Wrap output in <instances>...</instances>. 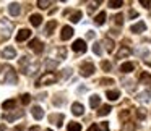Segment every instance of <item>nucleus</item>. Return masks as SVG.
<instances>
[{
    "instance_id": "1",
    "label": "nucleus",
    "mask_w": 151,
    "mask_h": 131,
    "mask_svg": "<svg viewBox=\"0 0 151 131\" xmlns=\"http://www.w3.org/2000/svg\"><path fill=\"white\" fill-rule=\"evenodd\" d=\"M20 68H21V73L26 76H31L39 70V62L36 58H31L28 55H23L20 58Z\"/></svg>"
},
{
    "instance_id": "2",
    "label": "nucleus",
    "mask_w": 151,
    "mask_h": 131,
    "mask_svg": "<svg viewBox=\"0 0 151 131\" xmlns=\"http://www.w3.org/2000/svg\"><path fill=\"white\" fill-rule=\"evenodd\" d=\"M2 70H5V71H4V81L7 83V84H12V86L17 84V83H18V76H17V73H15V70L12 68V66H8V65L2 66Z\"/></svg>"
},
{
    "instance_id": "3",
    "label": "nucleus",
    "mask_w": 151,
    "mask_h": 131,
    "mask_svg": "<svg viewBox=\"0 0 151 131\" xmlns=\"http://www.w3.org/2000/svg\"><path fill=\"white\" fill-rule=\"evenodd\" d=\"M57 81V75L55 73H46V75H42L39 79L36 81V86H47V84H52V83Z\"/></svg>"
},
{
    "instance_id": "4",
    "label": "nucleus",
    "mask_w": 151,
    "mask_h": 131,
    "mask_svg": "<svg viewBox=\"0 0 151 131\" xmlns=\"http://www.w3.org/2000/svg\"><path fill=\"white\" fill-rule=\"evenodd\" d=\"M12 31H13V24L8 20L2 18L0 20V34H2V37H8L12 34Z\"/></svg>"
},
{
    "instance_id": "5",
    "label": "nucleus",
    "mask_w": 151,
    "mask_h": 131,
    "mask_svg": "<svg viewBox=\"0 0 151 131\" xmlns=\"http://www.w3.org/2000/svg\"><path fill=\"white\" fill-rule=\"evenodd\" d=\"M94 65H93L91 62H85L80 65V75L85 76V78H88V76H91L93 73H94Z\"/></svg>"
},
{
    "instance_id": "6",
    "label": "nucleus",
    "mask_w": 151,
    "mask_h": 131,
    "mask_svg": "<svg viewBox=\"0 0 151 131\" xmlns=\"http://www.w3.org/2000/svg\"><path fill=\"white\" fill-rule=\"evenodd\" d=\"M28 47H29V49L33 50L34 53H41V52L44 50V44H42V41H39V39H33V41H29Z\"/></svg>"
},
{
    "instance_id": "7",
    "label": "nucleus",
    "mask_w": 151,
    "mask_h": 131,
    "mask_svg": "<svg viewBox=\"0 0 151 131\" xmlns=\"http://www.w3.org/2000/svg\"><path fill=\"white\" fill-rule=\"evenodd\" d=\"M0 57H2V58H7V60L15 58V57H17V50L12 46H8V47H5L4 50H0Z\"/></svg>"
},
{
    "instance_id": "8",
    "label": "nucleus",
    "mask_w": 151,
    "mask_h": 131,
    "mask_svg": "<svg viewBox=\"0 0 151 131\" xmlns=\"http://www.w3.org/2000/svg\"><path fill=\"white\" fill-rule=\"evenodd\" d=\"M72 49H73V52H75V53H85V52H86V44H85V41H83V39H76L75 42H73Z\"/></svg>"
},
{
    "instance_id": "9",
    "label": "nucleus",
    "mask_w": 151,
    "mask_h": 131,
    "mask_svg": "<svg viewBox=\"0 0 151 131\" xmlns=\"http://www.w3.org/2000/svg\"><path fill=\"white\" fill-rule=\"evenodd\" d=\"M21 117H24V110H15V112H10V113L4 115V118L7 121H15V120H18V118H21Z\"/></svg>"
},
{
    "instance_id": "10",
    "label": "nucleus",
    "mask_w": 151,
    "mask_h": 131,
    "mask_svg": "<svg viewBox=\"0 0 151 131\" xmlns=\"http://www.w3.org/2000/svg\"><path fill=\"white\" fill-rule=\"evenodd\" d=\"M63 118H65V117H63V113H50L49 121H50V123H54L55 126L60 128L63 125Z\"/></svg>"
},
{
    "instance_id": "11",
    "label": "nucleus",
    "mask_w": 151,
    "mask_h": 131,
    "mask_svg": "<svg viewBox=\"0 0 151 131\" xmlns=\"http://www.w3.org/2000/svg\"><path fill=\"white\" fill-rule=\"evenodd\" d=\"M72 113L75 115V117H81V115L85 113V107H83L80 102H75V104H72Z\"/></svg>"
},
{
    "instance_id": "12",
    "label": "nucleus",
    "mask_w": 151,
    "mask_h": 131,
    "mask_svg": "<svg viewBox=\"0 0 151 131\" xmlns=\"http://www.w3.org/2000/svg\"><path fill=\"white\" fill-rule=\"evenodd\" d=\"M72 36H73V28H72V26H63L62 33H60V37H62V41L72 39Z\"/></svg>"
},
{
    "instance_id": "13",
    "label": "nucleus",
    "mask_w": 151,
    "mask_h": 131,
    "mask_svg": "<svg viewBox=\"0 0 151 131\" xmlns=\"http://www.w3.org/2000/svg\"><path fill=\"white\" fill-rule=\"evenodd\" d=\"M130 31H132V33H135V34H140V33H143V31H146V24H145L143 21H138V23L132 24Z\"/></svg>"
},
{
    "instance_id": "14",
    "label": "nucleus",
    "mask_w": 151,
    "mask_h": 131,
    "mask_svg": "<svg viewBox=\"0 0 151 131\" xmlns=\"http://www.w3.org/2000/svg\"><path fill=\"white\" fill-rule=\"evenodd\" d=\"M29 36H31L29 29H20V33L17 34V42H23V41L29 39Z\"/></svg>"
},
{
    "instance_id": "15",
    "label": "nucleus",
    "mask_w": 151,
    "mask_h": 131,
    "mask_svg": "<svg viewBox=\"0 0 151 131\" xmlns=\"http://www.w3.org/2000/svg\"><path fill=\"white\" fill-rule=\"evenodd\" d=\"M20 11H21L20 4H10V5H8V13H10L12 16H18Z\"/></svg>"
},
{
    "instance_id": "16",
    "label": "nucleus",
    "mask_w": 151,
    "mask_h": 131,
    "mask_svg": "<svg viewBox=\"0 0 151 131\" xmlns=\"http://www.w3.org/2000/svg\"><path fill=\"white\" fill-rule=\"evenodd\" d=\"M31 113H33V117L36 118V120H41V118L44 117V110L39 107V105H34V107L31 108Z\"/></svg>"
},
{
    "instance_id": "17",
    "label": "nucleus",
    "mask_w": 151,
    "mask_h": 131,
    "mask_svg": "<svg viewBox=\"0 0 151 131\" xmlns=\"http://www.w3.org/2000/svg\"><path fill=\"white\" fill-rule=\"evenodd\" d=\"M140 83L141 84H145V86H148V88L151 89V75L150 73H141V76H140Z\"/></svg>"
},
{
    "instance_id": "18",
    "label": "nucleus",
    "mask_w": 151,
    "mask_h": 131,
    "mask_svg": "<svg viewBox=\"0 0 151 131\" xmlns=\"http://www.w3.org/2000/svg\"><path fill=\"white\" fill-rule=\"evenodd\" d=\"M130 53H132V50L128 49L127 46H122V47H120V50L117 52V58H125V57H128Z\"/></svg>"
},
{
    "instance_id": "19",
    "label": "nucleus",
    "mask_w": 151,
    "mask_h": 131,
    "mask_svg": "<svg viewBox=\"0 0 151 131\" xmlns=\"http://www.w3.org/2000/svg\"><path fill=\"white\" fill-rule=\"evenodd\" d=\"M133 68H135V65L132 62H125V63L120 65V71L122 73H130V71H133Z\"/></svg>"
},
{
    "instance_id": "20",
    "label": "nucleus",
    "mask_w": 151,
    "mask_h": 131,
    "mask_svg": "<svg viewBox=\"0 0 151 131\" xmlns=\"http://www.w3.org/2000/svg\"><path fill=\"white\" fill-rule=\"evenodd\" d=\"M29 21H31V24H33L34 28H37V26H41V23H42V16H41V15H31Z\"/></svg>"
},
{
    "instance_id": "21",
    "label": "nucleus",
    "mask_w": 151,
    "mask_h": 131,
    "mask_svg": "<svg viewBox=\"0 0 151 131\" xmlns=\"http://www.w3.org/2000/svg\"><path fill=\"white\" fill-rule=\"evenodd\" d=\"M55 26H57L55 21H49V23L46 24V28H44V34H46V36H50V34H52V31L55 29Z\"/></svg>"
},
{
    "instance_id": "22",
    "label": "nucleus",
    "mask_w": 151,
    "mask_h": 131,
    "mask_svg": "<svg viewBox=\"0 0 151 131\" xmlns=\"http://www.w3.org/2000/svg\"><path fill=\"white\" fill-rule=\"evenodd\" d=\"M99 104H101V97L99 95H91L89 97V107L91 108H96V107H99Z\"/></svg>"
},
{
    "instance_id": "23",
    "label": "nucleus",
    "mask_w": 151,
    "mask_h": 131,
    "mask_svg": "<svg viewBox=\"0 0 151 131\" xmlns=\"http://www.w3.org/2000/svg\"><path fill=\"white\" fill-rule=\"evenodd\" d=\"M106 18H107V15H106V11H101V13H99L98 16L94 18V23L98 24V26H102V24L106 23Z\"/></svg>"
},
{
    "instance_id": "24",
    "label": "nucleus",
    "mask_w": 151,
    "mask_h": 131,
    "mask_svg": "<svg viewBox=\"0 0 151 131\" xmlns=\"http://www.w3.org/2000/svg\"><path fill=\"white\" fill-rule=\"evenodd\" d=\"M106 97H107L109 100H117V99L120 97V92L119 91H107L106 92Z\"/></svg>"
},
{
    "instance_id": "25",
    "label": "nucleus",
    "mask_w": 151,
    "mask_h": 131,
    "mask_svg": "<svg viewBox=\"0 0 151 131\" xmlns=\"http://www.w3.org/2000/svg\"><path fill=\"white\" fill-rule=\"evenodd\" d=\"M111 110H112L111 105H102L101 110L98 112V115H99V117H104V115H109V113H111Z\"/></svg>"
},
{
    "instance_id": "26",
    "label": "nucleus",
    "mask_w": 151,
    "mask_h": 131,
    "mask_svg": "<svg viewBox=\"0 0 151 131\" xmlns=\"http://www.w3.org/2000/svg\"><path fill=\"white\" fill-rule=\"evenodd\" d=\"M150 91H145V92H140V94H138L137 95V99H138V100H141V102H148V100H150Z\"/></svg>"
},
{
    "instance_id": "27",
    "label": "nucleus",
    "mask_w": 151,
    "mask_h": 131,
    "mask_svg": "<svg viewBox=\"0 0 151 131\" xmlns=\"http://www.w3.org/2000/svg\"><path fill=\"white\" fill-rule=\"evenodd\" d=\"M67 130H68V131H81V125L76 123V121H72V123H68Z\"/></svg>"
},
{
    "instance_id": "28",
    "label": "nucleus",
    "mask_w": 151,
    "mask_h": 131,
    "mask_svg": "<svg viewBox=\"0 0 151 131\" xmlns=\"http://www.w3.org/2000/svg\"><path fill=\"white\" fill-rule=\"evenodd\" d=\"M81 16H83V13L80 10H76L75 13L72 15V16H70V21H72V23H78L80 20H81Z\"/></svg>"
},
{
    "instance_id": "29",
    "label": "nucleus",
    "mask_w": 151,
    "mask_h": 131,
    "mask_svg": "<svg viewBox=\"0 0 151 131\" xmlns=\"http://www.w3.org/2000/svg\"><path fill=\"white\" fill-rule=\"evenodd\" d=\"M50 5H52V2H49V0H37V7H39V8H42V10L49 8Z\"/></svg>"
},
{
    "instance_id": "30",
    "label": "nucleus",
    "mask_w": 151,
    "mask_h": 131,
    "mask_svg": "<svg viewBox=\"0 0 151 131\" xmlns=\"http://www.w3.org/2000/svg\"><path fill=\"white\" fill-rule=\"evenodd\" d=\"M104 46H106V50H107V52H112V50H114V41L106 37V39H104Z\"/></svg>"
},
{
    "instance_id": "31",
    "label": "nucleus",
    "mask_w": 151,
    "mask_h": 131,
    "mask_svg": "<svg viewBox=\"0 0 151 131\" xmlns=\"http://www.w3.org/2000/svg\"><path fill=\"white\" fill-rule=\"evenodd\" d=\"M57 65H59V60H47V62H46V68L47 70L57 68Z\"/></svg>"
},
{
    "instance_id": "32",
    "label": "nucleus",
    "mask_w": 151,
    "mask_h": 131,
    "mask_svg": "<svg viewBox=\"0 0 151 131\" xmlns=\"http://www.w3.org/2000/svg\"><path fill=\"white\" fill-rule=\"evenodd\" d=\"M102 44L101 42H94V46H93V52L96 53V55H102V49H101Z\"/></svg>"
},
{
    "instance_id": "33",
    "label": "nucleus",
    "mask_w": 151,
    "mask_h": 131,
    "mask_svg": "<svg viewBox=\"0 0 151 131\" xmlns=\"http://www.w3.org/2000/svg\"><path fill=\"white\" fill-rule=\"evenodd\" d=\"M122 5H124L122 0H111V2H109V7L111 8H120Z\"/></svg>"
},
{
    "instance_id": "34",
    "label": "nucleus",
    "mask_w": 151,
    "mask_h": 131,
    "mask_svg": "<svg viewBox=\"0 0 151 131\" xmlns=\"http://www.w3.org/2000/svg\"><path fill=\"white\" fill-rule=\"evenodd\" d=\"M122 131H135V125L130 123V121H127V123H124V126H122Z\"/></svg>"
},
{
    "instance_id": "35",
    "label": "nucleus",
    "mask_w": 151,
    "mask_h": 131,
    "mask_svg": "<svg viewBox=\"0 0 151 131\" xmlns=\"http://www.w3.org/2000/svg\"><path fill=\"white\" fill-rule=\"evenodd\" d=\"M101 68L104 70V71H111V68H112L111 62H107V60H102V62H101Z\"/></svg>"
},
{
    "instance_id": "36",
    "label": "nucleus",
    "mask_w": 151,
    "mask_h": 131,
    "mask_svg": "<svg viewBox=\"0 0 151 131\" xmlns=\"http://www.w3.org/2000/svg\"><path fill=\"white\" fill-rule=\"evenodd\" d=\"M15 104H17V102H15L13 99H10V100H5V102H4V108H13Z\"/></svg>"
},
{
    "instance_id": "37",
    "label": "nucleus",
    "mask_w": 151,
    "mask_h": 131,
    "mask_svg": "<svg viewBox=\"0 0 151 131\" xmlns=\"http://www.w3.org/2000/svg\"><path fill=\"white\" fill-rule=\"evenodd\" d=\"M114 23L117 24V26H122V23H124V16H122V15H115V16H114Z\"/></svg>"
},
{
    "instance_id": "38",
    "label": "nucleus",
    "mask_w": 151,
    "mask_h": 131,
    "mask_svg": "<svg viewBox=\"0 0 151 131\" xmlns=\"http://www.w3.org/2000/svg\"><path fill=\"white\" fill-rule=\"evenodd\" d=\"M21 102H23L24 105L29 104V102H31V95L29 94H23V95H21Z\"/></svg>"
},
{
    "instance_id": "39",
    "label": "nucleus",
    "mask_w": 151,
    "mask_h": 131,
    "mask_svg": "<svg viewBox=\"0 0 151 131\" xmlns=\"http://www.w3.org/2000/svg\"><path fill=\"white\" fill-rule=\"evenodd\" d=\"M99 83H101V84H104V86H106V84H114V79H111V78H102Z\"/></svg>"
},
{
    "instance_id": "40",
    "label": "nucleus",
    "mask_w": 151,
    "mask_h": 131,
    "mask_svg": "<svg viewBox=\"0 0 151 131\" xmlns=\"http://www.w3.org/2000/svg\"><path fill=\"white\" fill-rule=\"evenodd\" d=\"M137 115H138V118H140V120H143V118L146 117V113H145V110H143V108H138Z\"/></svg>"
},
{
    "instance_id": "41",
    "label": "nucleus",
    "mask_w": 151,
    "mask_h": 131,
    "mask_svg": "<svg viewBox=\"0 0 151 131\" xmlns=\"http://www.w3.org/2000/svg\"><path fill=\"white\" fill-rule=\"evenodd\" d=\"M101 2H93V4H89V7H88V11L89 13H93V10L96 8V5H99Z\"/></svg>"
},
{
    "instance_id": "42",
    "label": "nucleus",
    "mask_w": 151,
    "mask_h": 131,
    "mask_svg": "<svg viewBox=\"0 0 151 131\" xmlns=\"http://www.w3.org/2000/svg\"><path fill=\"white\" fill-rule=\"evenodd\" d=\"M99 130H104V131H109V125L106 123V121H102V123L99 125Z\"/></svg>"
},
{
    "instance_id": "43",
    "label": "nucleus",
    "mask_w": 151,
    "mask_h": 131,
    "mask_svg": "<svg viewBox=\"0 0 151 131\" xmlns=\"http://www.w3.org/2000/svg\"><path fill=\"white\" fill-rule=\"evenodd\" d=\"M140 4H141V5H143V7H145V8H150V5H151V2H150V0H140Z\"/></svg>"
},
{
    "instance_id": "44",
    "label": "nucleus",
    "mask_w": 151,
    "mask_h": 131,
    "mask_svg": "<svg viewBox=\"0 0 151 131\" xmlns=\"http://www.w3.org/2000/svg\"><path fill=\"white\" fill-rule=\"evenodd\" d=\"M94 36H96L94 31H88V33H86V39H94Z\"/></svg>"
},
{
    "instance_id": "45",
    "label": "nucleus",
    "mask_w": 151,
    "mask_h": 131,
    "mask_svg": "<svg viewBox=\"0 0 151 131\" xmlns=\"http://www.w3.org/2000/svg\"><path fill=\"white\" fill-rule=\"evenodd\" d=\"M88 131H99V125H96V123H93L91 126L88 128Z\"/></svg>"
},
{
    "instance_id": "46",
    "label": "nucleus",
    "mask_w": 151,
    "mask_h": 131,
    "mask_svg": "<svg viewBox=\"0 0 151 131\" xmlns=\"http://www.w3.org/2000/svg\"><path fill=\"white\" fill-rule=\"evenodd\" d=\"M23 130H24V126H23V125H18V126H15L12 131H23Z\"/></svg>"
},
{
    "instance_id": "47",
    "label": "nucleus",
    "mask_w": 151,
    "mask_h": 131,
    "mask_svg": "<svg viewBox=\"0 0 151 131\" xmlns=\"http://www.w3.org/2000/svg\"><path fill=\"white\" fill-rule=\"evenodd\" d=\"M128 16H130V18H137V16H138V13H137L135 10H130V13H128Z\"/></svg>"
},
{
    "instance_id": "48",
    "label": "nucleus",
    "mask_w": 151,
    "mask_h": 131,
    "mask_svg": "<svg viewBox=\"0 0 151 131\" xmlns=\"http://www.w3.org/2000/svg\"><path fill=\"white\" fill-rule=\"evenodd\" d=\"M37 130H39L37 126H31V128H29V131H37Z\"/></svg>"
},
{
    "instance_id": "49",
    "label": "nucleus",
    "mask_w": 151,
    "mask_h": 131,
    "mask_svg": "<svg viewBox=\"0 0 151 131\" xmlns=\"http://www.w3.org/2000/svg\"><path fill=\"white\" fill-rule=\"evenodd\" d=\"M0 131H5V126H4V125H0Z\"/></svg>"
},
{
    "instance_id": "50",
    "label": "nucleus",
    "mask_w": 151,
    "mask_h": 131,
    "mask_svg": "<svg viewBox=\"0 0 151 131\" xmlns=\"http://www.w3.org/2000/svg\"><path fill=\"white\" fill-rule=\"evenodd\" d=\"M46 131H52V130H50V128H47V130H46Z\"/></svg>"
}]
</instances>
